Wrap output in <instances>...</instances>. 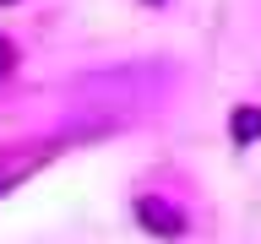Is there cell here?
<instances>
[{
    "label": "cell",
    "instance_id": "cell-1",
    "mask_svg": "<svg viewBox=\"0 0 261 244\" xmlns=\"http://www.w3.org/2000/svg\"><path fill=\"white\" fill-rule=\"evenodd\" d=\"M136 217H142V228L158 233V239H179V233H185V217H179L169 201H158V195H142V201H136Z\"/></svg>",
    "mask_w": 261,
    "mask_h": 244
},
{
    "label": "cell",
    "instance_id": "cell-4",
    "mask_svg": "<svg viewBox=\"0 0 261 244\" xmlns=\"http://www.w3.org/2000/svg\"><path fill=\"white\" fill-rule=\"evenodd\" d=\"M6 71H11V44L0 38V76H6Z\"/></svg>",
    "mask_w": 261,
    "mask_h": 244
},
{
    "label": "cell",
    "instance_id": "cell-6",
    "mask_svg": "<svg viewBox=\"0 0 261 244\" xmlns=\"http://www.w3.org/2000/svg\"><path fill=\"white\" fill-rule=\"evenodd\" d=\"M152 6H158V0H152Z\"/></svg>",
    "mask_w": 261,
    "mask_h": 244
},
{
    "label": "cell",
    "instance_id": "cell-2",
    "mask_svg": "<svg viewBox=\"0 0 261 244\" xmlns=\"http://www.w3.org/2000/svg\"><path fill=\"white\" fill-rule=\"evenodd\" d=\"M228 136H234L240 146L261 136V109H256V103H245V109H234V119H228Z\"/></svg>",
    "mask_w": 261,
    "mask_h": 244
},
{
    "label": "cell",
    "instance_id": "cell-5",
    "mask_svg": "<svg viewBox=\"0 0 261 244\" xmlns=\"http://www.w3.org/2000/svg\"><path fill=\"white\" fill-rule=\"evenodd\" d=\"M0 6H11V0H0Z\"/></svg>",
    "mask_w": 261,
    "mask_h": 244
},
{
    "label": "cell",
    "instance_id": "cell-3",
    "mask_svg": "<svg viewBox=\"0 0 261 244\" xmlns=\"http://www.w3.org/2000/svg\"><path fill=\"white\" fill-rule=\"evenodd\" d=\"M38 163H44V152H22V158H11V163H0V195L11 190L16 179H28L33 168H38Z\"/></svg>",
    "mask_w": 261,
    "mask_h": 244
}]
</instances>
